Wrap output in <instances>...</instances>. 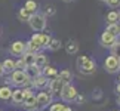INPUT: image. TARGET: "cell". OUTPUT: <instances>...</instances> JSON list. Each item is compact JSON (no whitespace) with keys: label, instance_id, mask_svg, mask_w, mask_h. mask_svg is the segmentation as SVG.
I'll return each mask as SVG.
<instances>
[{"label":"cell","instance_id":"1","mask_svg":"<svg viewBox=\"0 0 120 111\" xmlns=\"http://www.w3.org/2000/svg\"><path fill=\"white\" fill-rule=\"evenodd\" d=\"M30 27L33 28L34 31H37V33H40V31H43L46 28V16L41 15V13H33L30 18Z\"/></svg>","mask_w":120,"mask_h":111},{"label":"cell","instance_id":"2","mask_svg":"<svg viewBox=\"0 0 120 111\" xmlns=\"http://www.w3.org/2000/svg\"><path fill=\"white\" fill-rule=\"evenodd\" d=\"M11 81H12L15 86H27V85H30V83H31V78L28 77V74H27L25 71L15 70V71L12 73Z\"/></svg>","mask_w":120,"mask_h":111},{"label":"cell","instance_id":"3","mask_svg":"<svg viewBox=\"0 0 120 111\" xmlns=\"http://www.w3.org/2000/svg\"><path fill=\"white\" fill-rule=\"evenodd\" d=\"M104 67H105V71H108L110 74L119 73L120 71V58L110 55V56H107V59L104 61Z\"/></svg>","mask_w":120,"mask_h":111},{"label":"cell","instance_id":"4","mask_svg":"<svg viewBox=\"0 0 120 111\" xmlns=\"http://www.w3.org/2000/svg\"><path fill=\"white\" fill-rule=\"evenodd\" d=\"M59 96H61V99L65 101V102H71L73 99H76L77 90H76L74 86H71L70 83H67V85H64L62 90H61V95H59Z\"/></svg>","mask_w":120,"mask_h":111},{"label":"cell","instance_id":"5","mask_svg":"<svg viewBox=\"0 0 120 111\" xmlns=\"http://www.w3.org/2000/svg\"><path fill=\"white\" fill-rule=\"evenodd\" d=\"M62 87H64L62 80L59 77H55V78H52V81H50V85H49V93L52 96H59Z\"/></svg>","mask_w":120,"mask_h":111},{"label":"cell","instance_id":"6","mask_svg":"<svg viewBox=\"0 0 120 111\" xmlns=\"http://www.w3.org/2000/svg\"><path fill=\"white\" fill-rule=\"evenodd\" d=\"M79 71L82 73V74H94L95 71H96V64L92 61L90 58H87L85 62H82L79 67Z\"/></svg>","mask_w":120,"mask_h":111},{"label":"cell","instance_id":"7","mask_svg":"<svg viewBox=\"0 0 120 111\" xmlns=\"http://www.w3.org/2000/svg\"><path fill=\"white\" fill-rule=\"evenodd\" d=\"M36 99H37V107L39 108H45V107H48L49 104H52V95H50L49 92H40V93L36 96Z\"/></svg>","mask_w":120,"mask_h":111},{"label":"cell","instance_id":"8","mask_svg":"<svg viewBox=\"0 0 120 111\" xmlns=\"http://www.w3.org/2000/svg\"><path fill=\"white\" fill-rule=\"evenodd\" d=\"M116 40H117V37L113 36L111 33H108V31H104V33L101 34V37H99V41H101V44H102L104 48H111V46L116 43Z\"/></svg>","mask_w":120,"mask_h":111},{"label":"cell","instance_id":"9","mask_svg":"<svg viewBox=\"0 0 120 111\" xmlns=\"http://www.w3.org/2000/svg\"><path fill=\"white\" fill-rule=\"evenodd\" d=\"M11 53L15 55V56H21V55L25 53V43L21 40H16L13 41L12 46H11Z\"/></svg>","mask_w":120,"mask_h":111},{"label":"cell","instance_id":"10","mask_svg":"<svg viewBox=\"0 0 120 111\" xmlns=\"http://www.w3.org/2000/svg\"><path fill=\"white\" fill-rule=\"evenodd\" d=\"M24 108L27 110H30V111H34V110H37V99H36V96L34 95H30V96H27V98L24 99Z\"/></svg>","mask_w":120,"mask_h":111},{"label":"cell","instance_id":"11","mask_svg":"<svg viewBox=\"0 0 120 111\" xmlns=\"http://www.w3.org/2000/svg\"><path fill=\"white\" fill-rule=\"evenodd\" d=\"M34 65L37 68H45L48 67V56L45 53H36V61H34Z\"/></svg>","mask_w":120,"mask_h":111},{"label":"cell","instance_id":"12","mask_svg":"<svg viewBox=\"0 0 120 111\" xmlns=\"http://www.w3.org/2000/svg\"><path fill=\"white\" fill-rule=\"evenodd\" d=\"M25 99V95H24V89H16V90H12V101L15 104H22Z\"/></svg>","mask_w":120,"mask_h":111},{"label":"cell","instance_id":"13","mask_svg":"<svg viewBox=\"0 0 120 111\" xmlns=\"http://www.w3.org/2000/svg\"><path fill=\"white\" fill-rule=\"evenodd\" d=\"M31 85H33L34 87H43V86L48 85V78H46L43 74H40V76L34 77L33 80H31Z\"/></svg>","mask_w":120,"mask_h":111},{"label":"cell","instance_id":"14","mask_svg":"<svg viewBox=\"0 0 120 111\" xmlns=\"http://www.w3.org/2000/svg\"><path fill=\"white\" fill-rule=\"evenodd\" d=\"M105 19H107L108 25L110 24H119V19H120V13L116 12V11H110L107 13V16H105Z\"/></svg>","mask_w":120,"mask_h":111},{"label":"cell","instance_id":"15","mask_svg":"<svg viewBox=\"0 0 120 111\" xmlns=\"http://www.w3.org/2000/svg\"><path fill=\"white\" fill-rule=\"evenodd\" d=\"M3 67V73H9L12 74L15 71V61H12V59H4V62L2 64Z\"/></svg>","mask_w":120,"mask_h":111},{"label":"cell","instance_id":"16","mask_svg":"<svg viewBox=\"0 0 120 111\" xmlns=\"http://www.w3.org/2000/svg\"><path fill=\"white\" fill-rule=\"evenodd\" d=\"M65 49H67V53H70V55H76L77 52H79V44H77V41H76V40H70V41L67 43Z\"/></svg>","mask_w":120,"mask_h":111},{"label":"cell","instance_id":"17","mask_svg":"<svg viewBox=\"0 0 120 111\" xmlns=\"http://www.w3.org/2000/svg\"><path fill=\"white\" fill-rule=\"evenodd\" d=\"M40 50H41V48L39 44H36V43H33V41H28V43H25V52H30V53H40Z\"/></svg>","mask_w":120,"mask_h":111},{"label":"cell","instance_id":"18","mask_svg":"<svg viewBox=\"0 0 120 111\" xmlns=\"http://www.w3.org/2000/svg\"><path fill=\"white\" fill-rule=\"evenodd\" d=\"M25 73L28 74V77L33 80L34 77H37V76H40V74H41V70H40V68H37L36 65H30V67H27Z\"/></svg>","mask_w":120,"mask_h":111},{"label":"cell","instance_id":"19","mask_svg":"<svg viewBox=\"0 0 120 111\" xmlns=\"http://www.w3.org/2000/svg\"><path fill=\"white\" fill-rule=\"evenodd\" d=\"M11 98H12V89H9L8 86L0 87V99L8 101V99H11Z\"/></svg>","mask_w":120,"mask_h":111},{"label":"cell","instance_id":"20","mask_svg":"<svg viewBox=\"0 0 120 111\" xmlns=\"http://www.w3.org/2000/svg\"><path fill=\"white\" fill-rule=\"evenodd\" d=\"M58 77L62 80L64 85H67V83H70V80L73 78V74H71V71H68V70H62L61 73H58Z\"/></svg>","mask_w":120,"mask_h":111},{"label":"cell","instance_id":"21","mask_svg":"<svg viewBox=\"0 0 120 111\" xmlns=\"http://www.w3.org/2000/svg\"><path fill=\"white\" fill-rule=\"evenodd\" d=\"M22 59H24V62L27 64V67H30V65H34L36 55H34V53H30V52H25V53H24V56H22Z\"/></svg>","mask_w":120,"mask_h":111},{"label":"cell","instance_id":"22","mask_svg":"<svg viewBox=\"0 0 120 111\" xmlns=\"http://www.w3.org/2000/svg\"><path fill=\"white\" fill-rule=\"evenodd\" d=\"M105 31H108V33H111L113 36L117 37V36H120V24H110Z\"/></svg>","mask_w":120,"mask_h":111},{"label":"cell","instance_id":"23","mask_svg":"<svg viewBox=\"0 0 120 111\" xmlns=\"http://www.w3.org/2000/svg\"><path fill=\"white\" fill-rule=\"evenodd\" d=\"M43 76L46 77V78H49V77H58V71L55 70V68H52V67H45V71H43Z\"/></svg>","mask_w":120,"mask_h":111},{"label":"cell","instance_id":"24","mask_svg":"<svg viewBox=\"0 0 120 111\" xmlns=\"http://www.w3.org/2000/svg\"><path fill=\"white\" fill-rule=\"evenodd\" d=\"M31 15H33V13H30V12L27 11L25 7H22V9H19V13H18V16H19V19H21V21H27V22L30 21V18H31Z\"/></svg>","mask_w":120,"mask_h":111},{"label":"cell","instance_id":"25","mask_svg":"<svg viewBox=\"0 0 120 111\" xmlns=\"http://www.w3.org/2000/svg\"><path fill=\"white\" fill-rule=\"evenodd\" d=\"M24 7H25L30 13H36V11H37V3H36L34 0H27Z\"/></svg>","mask_w":120,"mask_h":111},{"label":"cell","instance_id":"26","mask_svg":"<svg viewBox=\"0 0 120 111\" xmlns=\"http://www.w3.org/2000/svg\"><path fill=\"white\" fill-rule=\"evenodd\" d=\"M111 55H113V56L120 58V41L116 40V43L111 46Z\"/></svg>","mask_w":120,"mask_h":111},{"label":"cell","instance_id":"27","mask_svg":"<svg viewBox=\"0 0 120 111\" xmlns=\"http://www.w3.org/2000/svg\"><path fill=\"white\" fill-rule=\"evenodd\" d=\"M55 12H56V9H55L53 4H46L45 6V16H52L55 15Z\"/></svg>","mask_w":120,"mask_h":111},{"label":"cell","instance_id":"28","mask_svg":"<svg viewBox=\"0 0 120 111\" xmlns=\"http://www.w3.org/2000/svg\"><path fill=\"white\" fill-rule=\"evenodd\" d=\"M50 36L46 34V33H41V48H49V43H50Z\"/></svg>","mask_w":120,"mask_h":111},{"label":"cell","instance_id":"29","mask_svg":"<svg viewBox=\"0 0 120 111\" xmlns=\"http://www.w3.org/2000/svg\"><path fill=\"white\" fill-rule=\"evenodd\" d=\"M59 48H61V40H58V39L50 40V43H49V49L50 50H58Z\"/></svg>","mask_w":120,"mask_h":111},{"label":"cell","instance_id":"30","mask_svg":"<svg viewBox=\"0 0 120 111\" xmlns=\"http://www.w3.org/2000/svg\"><path fill=\"white\" fill-rule=\"evenodd\" d=\"M15 70H21V71H25L27 70V64L24 62V59H22V58H19L15 62Z\"/></svg>","mask_w":120,"mask_h":111},{"label":"cell","instance_id":"31","mask_svg":"<svg viewBox=\"0 0 120 111\" xmlns=\"http://www.w3.org/2000/svg\"><path fill=\"white\" fill-rule=\"evenodd\" d=\"M31 41L36 44H39L40 48H41V33H34L33 36H31ZM43 49V48H41Z\"/></svg>","mask_w":120,"mask_h":111},{"label":"cell","instance_id":"32","mask_svg":"<svg viewBox=\"0 0 120 111\" xmlns=\"http://www.w3.org/2000/svg\"><path fill=\"white\" fill-rule=\"evenodd\" d=\"M67 107L64 104H52V107H50V111H65Z\"/></svg>","mask_w":120,"mask_h":111},{"label":"cell","instance_id":"33","mask_svg":"<svg viewBox=\"0 0 120 111\" xmlns=\"http://www.w3.org/2000/svg\"><path fill=\"white\" fill-rule=\"evenodd\" d=\"M107 3H108V6L113 7V9L120 6V0H107Z\"/></svg>","mask_w":120,"mask_h":111},{"label":"cell","instance_id":"34","mask_svg":"<svg viewBox=\"0 0 120 111\" xmlns=\"http://www.w3.org/2000/svg\"><path fill=\"white\" fill-rule=\"evenodd\" d=\"M116 90L119 92V95H120V83H117V86H116Z\"/></svg>","mask_w":120,"mask_h":111},{"label":"cell","instance_id":"35","mask_svg":"<svg viewBox=\"0 0 120 111\" xmlns=\"http://www.w3.org/2000/svg\"><path fill=\"white\" fill-rule=\"evenodd\" d=\"M3 74V67H2V64H0V76Z\"/></svg>","mask_w":120,"mask_h":111},{"label":"cell","instance_id":"36","mask_svg":"<svg viewBox=\"0 0 120 111\" xmlns=\"http://www.w3.org/2000/svg\"><path fill=\"white\" fill-rule=\"evenodd\" d=\"M62 2H67V3H70V2H73V0H62Z\"/></svg>","mask_w":120,"mask_h":111},{"label":"cell","instance_id":"37","mask_svg":"<svg viewBox=\"0 0 120 111\" xmlns=\"http://www.w3.org/2000/svg\"><path fill=\"white\" fill-rule=\"evenodd\" d=\"M65 111H73V110H71L70 107H67V110H65Z\"/></svg>","mask_w":120,"mask_h":111},{"label":"cell","instance_id":"38","mask_svg":"<svg viewBox=\"0 0 120 111\" xmlns=\"http://www.w3.org/2000/svg\"><path fill=\"white\" fill-rule=\"evenodd\" d=\"M117 104H120V95H119V98H117Z\"/></svg>","mask_w":120,"mask_h":111},{"label":"cell","instance_id":"39","mask_svg":"<svg viewBox=\"0 0 120 111\" xmlns=\"http://www.w3.org/2000/svg\"><path fill=\"white\" fill-rule=\"evenodd\" d=\"M102 2H107V0H102Z\"/></svg>","mask_w":120,"mask_h":111},{"label":"cell","instance_id":"40","mask_svg":"<svg viewBox=\"0 0 120 111\" xmlns=\"http://www.w3.org/2000/svg\"><path fill=\"white\" fill-rule=\"evenodd\" d=\"M119 83H120V78H119Z\"/></svg>","mask_w":120,"mask_h":111},{"label":"cell","instance_id":"41","mask_svg":"<svg viewBox=\"0 0 120 111\" xmlns=\"http://www.w3.org/2000/svg\"><path fill=\"white\" fill-rule=\"evenodd\" d=\"M0 34H2V33H0Z\"/></svg>","mask_w":120,"mask_h":111}]
</instances>
